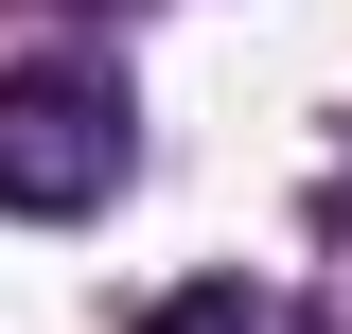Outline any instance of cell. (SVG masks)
<instances>
[{
  "instance_id": "6da1fadb",
  "label": "cell",
  "mask_w": 352,
  "mask_h": 334,
  "mask_svg": "<svg viewBox=\"0 0 352 334\" xmlns=\"http://www.w3.org/2000/svg\"><path fill=\"white\" fill-rule=\"evenodd\" d=\"M124 88L106 71H0V211L18 229H71V211L124 194Z\"/></svg>"
},
{
  "instance_id": "7a4b0ae2",
  "label": "cell",
  "mask_w": 352,
  "mask_h": 334,
  "mask_svg": "<svg viewBox=\"0 0 352 334\" xmlns=\"http://www.w3.org/2000/svg\"><path fill=\"white\" fill-rule=\"evenodd\" d=\"M141 334H317V299H282V282H176Z\"/></svg>"
}]
</instances>
